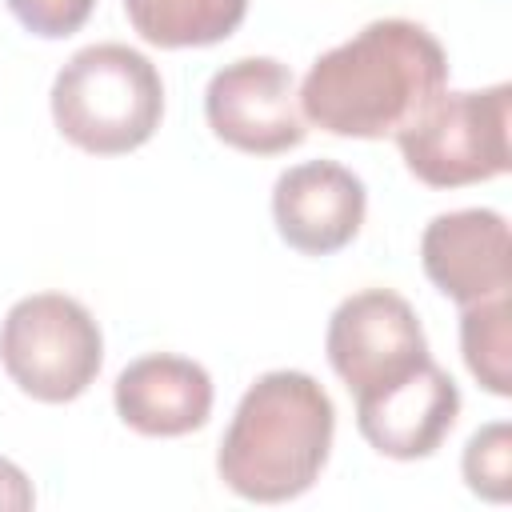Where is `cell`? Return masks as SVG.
Segmentation results:
<instances>
[{"instance_id": "1", "label": "cell", "mask_w": 512, "mask_h": 512, "mask_svg": "<svg viewBox=\"0 0 512 512\" xmlns=\"http://www.w3.org/2000/svg\"><path fill=\"white\" fill-rule=\"evenodd\" d=\"M448 84L440 40L416 20H372L312 60L300 80V116L332 136H396Z\"/></svg>"}, {"instance_id": "2", "label": "cell", "mask_w": 512, "mask_h": 512, "mask_svg": "<svg viewBox=\"0 0 512 512\" xmlns=\"http://www.w3.org/2000/svg\"><path fill=\"white\" fill-rule=\"evenodd\" d=\"M336 408L308 372H264L240 396L220 452V480L252 504H284L304 496L328 464Z\"/></svg>"}, {"instance_id": "3", "label": "cell", "mask_w": 512, "mask_h": 512, "mask_svg": "<svg viewBox=\"0 0 512 512\" xmlns=\"http://www.w3.org/2000/svg\"><path fill=\"white\" fill-rule=\"evenodd\" d=\"M48 104L68 144L92 156H124L160 128L164 80L144 52L104 40L68 56L52 80Z\"/></svg>"}, {"instance_id": "4", "label": "cell", "mask_w": 512, "mask_h": 512, "mask_svg": "<svg viewBox=\"0 0 512 512\" xmlns=\"http://www.w3.org/2000/svg\"><path fill=\"white\" fill-rule=\"evenodd\" d=\"M512 88L492 84L480 92H440L400 132L404 168L428 188H464L496 180L512 168L508 148Z\"/></svg>"}, {"instance_id": "5", "label": "cell", "mask_w": 512, "mask_h": 512, "mask_svg": "<svg viewBox=\"0 0 512 512\" xmlns=\"http://www.w3.org/2000/svg\"><path fill=\"white\" fill-rule=\"evenodd\" d=\"M0 364L24 396L68 404L100 376L104 336L76 296L32 292L16 300L0 324Z\"/></svg>"}, {"instance_id": "6", "label": "cell", "mask_w": 512, "mask_h": 512, "mask_svg": "<svg viewBox=\"0 0 512 512\" xmlns=\"http://www.w3.org/2000/svg\"><path fill=\"white\" fill-rule=\"evenodd\" d=\"M204 116L216 140L248 156H276L308 136L296 76L276 56H240L224 64L204 88Z\"/></svg>"}, {"instance_id": "7", "label": "cell", "mask_w": 512, "mask_h": 512, "mask_svg": "<svg viewBox=\"0 0 512 512\" xmlns=\"http://www.w3.org/2000/svg\"><path fill=\"white\" fill-rule=\"evenodd\" d=\"M324 352L332 372L348 392L380 388L420 360H428V340L416 308L392 288H364L336 304L324 332Z\"/></svg>"}, {"instance_id": "8", "label": "cell", "mask_w": 512, "mask_h": 512, "mask_svg": "<svg viewBox=\"0 0 512 512\" xmlns=\"http://www.w3.org/2000/svg\"><path fill=\"white\" fill-rule=\"evenodd\" d=\"M460 416L456 380L428 356L412 372L356 392V428L360 436L392 460L432 456Z\"/></svg>"}, {"instance_id": "9", "label": "cell", "mask_w": 512, "mask_h": 512, "mask_svg": "<svg viewBox=\"0 0 512 512\" xmlns=\"http://www.w3.org/2000/svg\"><path fill=\"white\" fill-rule=\"evenodd\" d=\"M368 212L364 180L336 160H304L276 176L272 220L288 248L332 256L356 240Z\"/></svg>"}, {"instance_id": "10", "label": "cell", "mask_w": 512, "mask_h": 512, "mask_svg": "<svg viewBox=\"0 0 512 512\" xmlns=\"http://www.w3.org/2000/svg\"><path fill=\"white\" fill-rule=\"evenodd\" d=\"M424 276L460 308L508 296L512 288V244L508 220L492 208H460L428 220L420 236Z\"/></svg>"}, {"instance_id": "11", "label": "cell", "mask_w": 512, "mask_h": 512, "mask_svg": "<svg viewBox=\"0 0 512 512\" xmlns=\"http://www.w3.org/2000/svg\"><path fill=\"white\" fill-rule=\"evenodd\" d=\"M112 404L116 416L140 436H188L208 424L212 376L188 356L152 352L116 376Z\"/></svg>"}, {"instance_id": "12", "label": "cell", "mask_w": 512, "mask_h": 512, "mask_svg": "<svg viewBox=\"0 0 512 512\" xmlns=\"http://www.w3.org/2000/svg\"><path fill=\"white\" fill-rule=\"evenodd\" d=\"M124 12L156 48H208L240 28L248 0H124Z\"/></svg>"}, {"instance_id": "13", "label": "cell", "mask_w": 512, "mask_h": 512, "mask_svg": "<svg viewBox=\"0 0 512 512\" xmlns=\"http://www.w3.org/2000/svg\"><path fill=\"white\" fill-rule=\"evenodd\" d=\"M460 352L492 396H512V300L492 296L460 308Z\"/></svg>"}, {"instance_id": "14", "label": "cell", "mask_w": 512, "mask_h": 512, "mask_svg": "<svg viewBox=\"0 0 512 512\" xmlns=\"http://www.w3.org/2000/svg\"><path fill=\"white\" fill-rule=\"evenodd\" d=\"M460 468L476 496L504 504L512 492V428H508V420H492V424L476 428L464 444Z\"/></svg>"}, {"instance_id": "15", "label": "cell", "mask_w": 512, "mask_h": 512, "mask_svg": "<svg viewBox=\"0 0 512 512\" xmlns=\"http://www.w3.org/2000/svg\"><path fill=\"white\" fill-rule=\"evenodd\" d=\"M4 4L20 20V28L44 40H64L80 32L96 8V0H4Z\"/></svg>"}, {"instance_id": "16", "label": "cell", "mask_w": 512, "mask_h": 512, "mask_svg": "<svg viewBox=\"0 0 512 512\" xmlns=\"http://www.w3.org/2000/svg\"><path fill=\"white\" fill-rule=\"evenodd\" d=\"M32 504H36L32 480L24 476L20 464H12V460L0 456V512H28Z\"/></svg>"}]
</instances>
